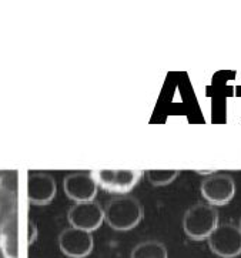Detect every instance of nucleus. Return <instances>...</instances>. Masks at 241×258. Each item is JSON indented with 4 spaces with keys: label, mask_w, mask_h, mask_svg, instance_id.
I'll return each mask as SVG.
<instances>
[{
    "label": "nucleus",
    "mask_w": 241,
    "mask_h": 258,
    "mask_svg": "<svg viewBox=\"0 0 241 258\" xmlns=\"http://www.w3.org/2000/svg\"><path fill=\"white\" fill-rule=\"evenodd\" d=\"M57 185L46 173H34L27 178V200L33 206H47L56 197Z\"/></svg>",
    "instance_id": "1a4fd4ad"
},
{
    "label": "nucleus",
    "mask_w": 241,
    "mask_h": 258,
    "mask_svg": "<svg viewBox=\"0 0 241 258\" xmlns=\"http://www.w3.org/2000/svg\"><path fill=\"white\" fill-rule=\"evenodd\" d=\"M237 227H238V230H240V233H241V218H240V221H238V225H237Z\"/></svg>",
    "instance_id": "4468645a"
},
{
    "label": "nucleus",
    "mask_w": 241,
    "mask_h": 258,
    "mask_svg": "<svg viewBox=\"0 0 241 258\" xmlns=\"http://www.w3.org/2000/svg\"><path fill=\"white\" fill-rule=\"evenodd\" d=\"M60 251L69 258H84L90 255L94 247L92 233L69 227L58 235Z\"/></svg>",
    "instance_id": "6e6552de"
},
{
    "label": "nucleus",
    "mask_w": 241,
    "mask_h": 258,
    "mask_svg": "<svg viewBox=\"0 0 241 258\" xmlns=\"http://www.w3.org/2000/svg\"><path fill=\"white\" fill-rule=\"evenodd\" d=\"M146 177L149 183L154 187H164L174 181L175 178L180 175L178 170H147Z\"/></svg>",
    "instance_id": "f8f14e48"
},
{
    "label": "nucleus",
    "mask_w": 241,
    "mask_h": 258,
    "mask_svg": "<svg viewBox=\"0 0 241 258\" xmlns=\"http://www.w3.org/2000/svg\"><path fill=\"white\" fill-rule=\"evenodd\" d=\"M130 258H168V252L163 242L147 240L134 247Z\"/></svg>",
    "instance_id": "9b49d317"
},
{
    "label": "nucleus",
    "mask_w": 241,
    "mask_h": 258,
    "mask_svg": "<svg viewBox=\"0 0 241 258\" xmlns=\"http://www.w3.org/2000/svg\"><path fill=\"white\" fill-rule=\"evenodd\" d=\"M67 220L73 228L93 233L99 230L104 221V208L97 201L76 203L69 210Z\"/></svg>",
    "instance_id": "423d86ee"
},
{
    "label": "nucleus",
    "mask_w": 241,
    "mask_h": 258,
    "mask_svg": "<svg viewBox=\"0 0 241 258\" xmlns=\"http://www.w3.org/2000/svg\"><path fill=\"white\" fill-rule=\"evenodd\" d=\"M0 250L5 258H19L16 210H12L0 221Z\"/></svg>",
    "instance_id": "9d476101"
},
{
    "label": "nucleus",
    "mask_w": 241,
    "mask_h": 258,
    "mask_svg": "<svg viewBox=\"0 0 241 258\" xmlns=\"http://www.w3.org/2000/svg\"><path fill=\"white\" fill-rule=\"evenodd\" d=\"M96 183L103 190L110 194L129 196L137 183L142 178L143 171L139 170H110V168H100L92 171Z\"/></svg>",
    "instance_id": "7ed1b4c3"
},
{
    "label": "nucleus",
    "mask_w": 241,
    "mask_h": 258,
    "mask_svg": "<svg viewBox=\"0 0 241 258\" xmlns=\"http://www.w3.org/2000/svg\"><path fill=\"white\" fill-rule=\"evenodd\" d=\"M144 210L140 201L132 196H120L104 208V221L116 231H130L142 223Z\"/></svg>",
    "instance_id": "f257e3e1"
},
{
    "label": "nucleus",
    "mask_w": 241,
    "mask_h": 258,
    "mask_svg": "<svg viewBox=\"0 0 241 258\" xmlns=\"http://www.w3.org/2000/svg\"><path fill=\"white\" fill-rule=\"evenodd\" d=\"M63 190L67 197L75 203H89L96 199L99 185L92 171H79L66 175L63 180Z\"/></svg>",
    "instance_id": "0eeeda50"
},
{
    "label": "nucleus",
    "mask_w": 241,
    "mask_h": 258,
    "mask_svg": "<svg viewBox=\"0 0 241 258\" xmlns=\"http://www.w3.org/2000/svg\"><path fill=\"white\" fill-rule=\"evenodd\" d=\"M208 247L221 258H235L241 254V233L234 224H218L207 238Z\"/></svg>",
    "instance_id": "39448f33"
},
{
    "label": "nucleus",
    "mask_w": 241,
    "mask_h": 258,
    "mask_svg": "<svg viewBox=\"0 0 241 258\" xmlns=\"http://www.w3.org/2000/svg\"><path fill=\"white\" fill-rule=\"evenodd\" d=\"M37 227L34 225V223L30 220L29 221V244H33L37 238Z\"/></svg>",
    "instance_id": "ddd939ff"
},
{
    "label": "nucleus",
    "mask_w": 241,
    "mask_h": 258,
    "mask_svg": "<svg viewBox=\"0 0 241 258\" xmlns=\"http://www.w3.org/2000/svg\"><path fill=\"white\" fill-rule=\"evenodd\" d=\"M218 225V213L208 204H194L183 217V230L193 241H204Z\"/></svg>",
    "instance_id": "f03ea898"
},
{
    "label": "nucleus",
    "mask_w": 241,
    "mask_h": 258,
    "mask_svg": "<svg viewBox=\"0 0 241 258\" xmlns=\"http://www.w3.org/2000/svg\"><path fill=\"white\" fill-rule=\"evenodd\" d=\"M200 191L211 207H223L235 196V181L231 175L214 173L203 180Z\"/></svg>",
    "instance_id": "20e7f679"
}]
</instances>
